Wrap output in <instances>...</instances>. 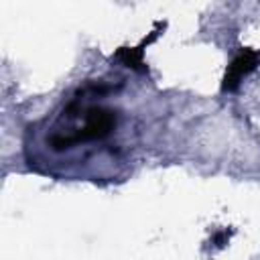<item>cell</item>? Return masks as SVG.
<instances>
[{
    "instance_id": "obj_1",
    "label": "cell",
    "mask_w": 260,
    "mask_h": 260,
    "mask_svg": "<svg viewBox=\"0 0 260 260\" xmlns=\"http://www.w3.org/2000/svg\"><path fill=\"white\" fill-rule=\"evenodd\" d=\"M81 118H83L81 124H77L69 130H55L47 138V144L59 152V150L77 146L81 142L104 140L114 132V128L118 124L116 110L106 108V106H87V108H83Z\"/></svg>"
},
{
    "instance_id": "obj_2",
    "label": "cell",
    "mask_w": 260,
    "mask_h": 260,
    "mask_svg": "<svg viewBox=\"0 0 260 260\" xmlns=\"http://www.w3.org/2000/svg\"><path fill=\"white\" fill-rule=\"evenodd\" d=\"M258 65H260V51L242 47L238 51V55L232 59V63L228 65V69H225V75H223V81H221V91L238 89L242 79L246 75H250Z\"/></svg>"
},
{
    "instance_id": "obj_3",
    "label": "cell",
    "mask_w": 260,
    "mask_h": 260,
    "mask_svg": "<svg viewBox=\"0 0 260 260\" xmlns=\"http://www.w3.org/2000/svg\"><path fill=\"white\" fill-rule=\"evenodd\" d=\"M160 28H165V24L162 22H156V30H152L148 37H144L142 41H140V45L138 47H120L114 55H112V59H118V61H122V65H126V67H130V69H134V71H138V73H146L148 71V67H146V63H144V59H142V55H144V49L160 35Z\"/></svg>"
}]
</instances>
